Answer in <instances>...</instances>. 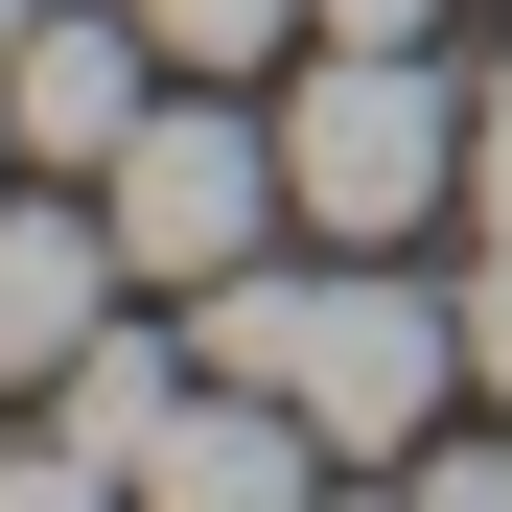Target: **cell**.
<instances>
[{
	"label": "cell",
	"mask_w": 512,
	"mask_h": 512,
	"mask_svg": "<svg viewBox=\"0 0 512 512\" xmlns=\"http://www.w3.org/2000/svg\"><path fill=\"white\" fill-rule=\"evenodd\" d=\"M187 326H210V373H256V396H303L326 443H419V396L466 373V303H419V280H373V256H350V280H256V256H233V280H210Z\"/></svg>",
	"instance_id": "6da1fadb"
},
{
	"label": "cell",
	"mask_w": 512,
	"mask_h": 512,
	"mask_svg": "<svg viewBox=\"0 0 512 512\" xmlns=\"http://www.w3.org/2000/svg\"><path fill=\"white\" fill-rule=\"evenodd\" d=\"M280 187H303V233L396 256L419 210H466V94H443L419 47H326L303 94H280Z\"/></svg>",
	"instance_id": "7a4b0ae2"
},
{
	"label": "cell",
	"mask_w": 512,
	"mask_h": 512,
	"mask_svg": "<svg viewBox=\"0 0 512 512\" xmlns=\"http://www.w3.org/2000/svg\"><path fill=\"white\" fill-rule=\"evenodd\" d=\"M94 187H117V256H140V280H187V303H210L280 210H303V187H280V117H233L210 70H187V94H163V117L94 163Z\"/></svg>",
	"instance_id": "3957f363"
},
{
	"label": "cell",
	"mask_w": 512,
	"mask_h": 512,
	"mask_svg": "<svg viewBox=\"0 0 512 512\" xmlns=\"http://www.w3.org/2000/svg\"><path fill=\"white\" fill-rule=\"evenodd\" d=\"M0 117L47 140V187H70V163H117V140L163 117V24H140V0H47V24L0 47Z\"/></svg>",
	"instance_id": "277c9868"
},
{
	"label": "cell",
	"mask_w": 512,
	"mask_h": 512,
	"mask_svg": "<svg viewBox=\"0 0 512 512\" xmlns=\"http://www.w3.org/2000/svg\"><path fill=\"white\" fill-rule=\"evenodd\" d=\"M140 512H326V419L256 396V373H210V396L140 443Z\"/></svg>",
	"instance_id": "5b68a950"
},
{
	"label": "cell",
	"mask_w": 512,
	"mask_h": 512,
	"mask_svg": "<svg viewBox=\"0 0 512 512\" xmlns=\"http://www.w3.org/2000/svg\"><path fill=\"white\" fill-rule=\"evenodd\" d=\"M117 280H140V256H117V210H24V187H0V396H47L70 350H94V326H117Z\"/></svg>",
	"instance_id": "8992f818"
},
{
	"label": "cell",
	"mask_w": 512,
	"mask_h": 512,
	"mask_svg": "<svg viewBox=\"0 0 512 512\" xmlns=\"http://www.w3.org/2000/svg\"><path fill=\"white\" fill-rule=\"evenodd\" d=\"M187 396H210V326H187V350H163V326H94V350L47 373V419H70V443H94V466H140V443H163V419H187Z\"/></svg>",
	"instance_id": "52a82bcc"
},
{
	"label": "cell",
	"mask_w": 512,
	"mask_h": 512,
	"mask_svg": "<svg viewBox=\"0 0 512 512\" xmlns=\"http://www.w3.org/2000/svg\"><path fill=\"white\" fill-rule=\"evenodd\" d=\"M140 24H163V70H210V94H233V70H280L326 0H140Z\"/></svg>",
	"instance_id": "ba28073f"
},
{
	"label": "cell",
	"mask_w": 512,
	"mask_h": 512,
	"mask_svg": "<svg viewBox=\"0 0 512 512\" xmlns=\"http://www.w3.org/2000/svg\"><path fill=\"white\" fill-rule=\"evenodd\" d=\"M0 512H140V466H94V443L47 419V443H0Z\"/></svg>",
	"instance_id": "9c48e42d"
},
{
	"label": "cell",
	"mask_w": 512,
	"mask_h": 512,
	"mask_svg": "<svg viewBox=\"0 0 512 512\" xmlns=\"http://www.w3.org/2000/svg\"><path fill=\"white\" fill-rule=\"evenodd\" d=\"M466 233L512 256V94H466Z\"/></svg>",
	"instance_id": "30bf717a"
},
{
	"label": "cell",
	"mask_w": 512,
	"mask_h": 512,
	"mask_svg": "<svg viewBox=\"0 0 512 512\" xmlns=\"http://www.w3.org/2000/svg\"><path fill=\"white\" fill-rule=\"evenodd\" d=\"M396 512H512V443H443V466H419Z\"/></svg>",
	"instance_id": "8fae6325"
},
{
	"label": "cell",
	"mask_w": 512,
	"mask_h": 512,
	"mask_svg": "<svg viewBox=\"0 0 512 512\" xmlns=\"http://www.w3.org/2000/svg\"><path fill=\"white\" fill-rule=\"evenodd\" d=\"M466 373L512 396V256H489V280H466Z\"/></svg>",
	"instance_id": "7c38bea8"
},
{
	"label": "cell",
	"mask_w": 512,
	"mask_h": 512,
	"mask_svg": "<svg viewBox=\"0 0 512 512\" xmlns=\"http://www.w3.org/2000/svg\"><path fill=\"white\" fill-rule=\"evenodd\" d=\"M419 24H443V0H326V47H419Z\"/></svg>",
	"instance_id": "4fadbf2b"
},
{
	"label": "cell",
	"mask_w": 512,
	"mask_h": 512,
	"mask_svg": "<svg viewBox=\"0 0 512 512\" xmlns=\"http://www.w3.org/2000/svg\"><path fill=\"white\" fill-rule=\"evenodd\" d=\"M24 24H47V0H0V47H24Z\"/></svg>",
	"instance_id": "5bb4252c"
},
{
	"label": "cell",
	"mask_w": 512,
	"mask_h": 512,
	"mask_svg": "<svg viewBox=\"0 0 512 512\" xmlns=\"http://www.w3.org/2000/svg\"><path fill=\"white\" fill-rule=\"evenodd\" d=\"M0 163H24V117H0Z\"/></svg>",
	"instance_id": "9a60e30c"
},
{
	"label": "cell",
	"mask_w": 512,
	"mask_h": 512,
	"mask_svg": "<svg viewBox=\"0 0 512 512\" xmlns=\"http://www.w3.org/2000/svg\"><path fill=\"white\" fill-rule=\"evenodd\" d=\"M326 512H350V489H326Z\"/></svg>",
	"instance_id": "2e32d148"
}]
</instances>
